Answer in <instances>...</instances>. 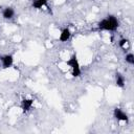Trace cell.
Here are the masks:
<instances>
[{
  "label": "cell",
  "mask_w": 134,
  "mask_h": 134,
  "mask_svg": "<svg viewBox=\"0 0 134 134\" xmlns=\"http://www.w3.org/2000/svg\"><path fill=\"white\" fill-rule=\"evenodd\" d=\"M118 20L113 15H108L102 21L98 22L97 27L99 30H107V31H115L118 27Z\"/></svg>",
  "instance_id": "6da1fadb"
},
{
  "label": "cell",
  "mask_w": 134,
  "mask_h": 134,
  "mask_svg": "<svg viewBox=\"0 0 134 134\" xmlns=\"http://www.w3.org/2000/svg\"><path fill=\"white\" fill-rule=\"evenodd\" d=\"M66 63H67V65L71 68V70H72V75H73L74 77H79V76L81 75L82 71H81L80 63H79V61H77L76 53H73V54L69 58V60H68Z\"/></svg>",
  "instance_id": "7a4b0ae2"
},
{
  "label": "cell",
  "mask_w": 134,
  "mask_h": 134,
  "mask_svg": "<svg viewBox=\"0 0 134 134\" xmlns=\"http://www.w3.org/2000/svg\"><path fill=\"white\" fill-rule=\"evenodd\" d=\"M0 61H1L2 68L3 69H7V68L13 66V64H14V57L12 54H5V55H2L0 58Z\"/></svg>",
  "instance_id": "3957f363"
},
{
  "label": "cell",
  "mask_w": 134,
  "mask_h": 134,
  "mask_svg": "<svg viewBox=\"0 0 134 134\" xmlns=\"http://www.w3.org/2000/svg\"><path fill=\"white\" fill-rule=\"evenodd\" d=\"M113 116L119 120V121H128L129 120V117H128V114L126 112H124L120 108H115L113 110Z\"/></svg>",
  "instance_id": "277c9868"
},
{
  "label": "cell",
  "mask_w": 134,
  "mask_h": 134,
  "mask_svg": "<svg viewBox=\"0 0 134 134\" xmlns=\"http://www.w3.org/2000/svg\"><path fill=\"white\" fill-rule=\"evenodd\" d=\"M71 37V31L68 27H65L64 29H62L61 34H60V37H59V40L60 42H67Z\"/></svg>",
  "instance_id": "5b68a950"
},
{
  "label": "cell",
  "mask_w": 134,
  "mask_h": 134,
  "mask_svg": "<svg viewBox=\"0 0 134 134\" xmlns=\"http://www.w3.org/2000/svg\"><path fill=\"white\" fill-rule=\"evenodd\" d=\"M14 16H15V10H14V8L10 7V6H7V7H5V8L2 10V17H3L5 20H10V19L14 18Z\"/></svg>",
  "instance_id": "8992f818"
},
{
  "label": "cell",
  "mask_w": 134,
  "mask_h": 134,
  "mask_svg": "<svg viewBox=\"0 0 134 134\" xmlns=\"http://www.w3.org/2000/svg\"><path fill=\"white\" fill-rule=\"evenodd\" d=\"M125 83H126L125 76L120 72H116L115 73V84H116V86L119 87V88H124L125 87Z\"/></svg>",
  "instance_id": "52a82bcc"
},
{
  "label": "cell",
  "mask_w": 134,
  "mask_h": 134,
  "mask_svg": "<svg viewBox=\"0 0 134 134\" xmlns=\"http://www.w3.org/2000/svg\"><path fill=\"white\" fill-rule=\"evenodd\" d=\"M34 105V99H23L21 102V108L23 110V112H27L31 109Z\"/></svg>",
  "instance_id": "ba28073f"
},
{
  "label": "cell",
  "mask_w": 134,
  "mask_h": 134,
  "mask_svg": "<svg viewBox=\"0 0 134 134\" xmlns=\"http://www.w3.org/2000/svg\"><path fill=\"white\" fill-rule=\"evenodd\" d=\"M47 5V0H32V7L40 9L43 6Z\"/></svg>",
  "instance_id": "9c48e42d"
},
{
  "label": "cell",
  "mask_w": 134,
  "mask_h": 134,
  "mask_svg": "<svg viewBox=\"0 0 134 134\" xmlns=\"http://www.w3.org/2000/svg\"><path fill=\"white\" fill-rule=\"evenodd\" d=\"M126 62L128 63V64H130V65H133L134 64V55H133V53H127L126 54Z\"/></svg>",
  "instance_id": "30bf717a"
},
{
  "label": "cell",
  "mask_w": 134,
  "mask_h": 134,
  "mask_svg": "<svg viewBox=\"0 0 134 134\" xmlns=\"http://www.w3.org/2000/svg\"><path fill=\"white\" fill-rule=\"evenodd\" d=\"M127 43H128V40H127V39H120L118 44H119V46H120L121 48H125V45H126Z\"/></svg>",
  "instance_id": "8fae6325"
}]
</instances>
